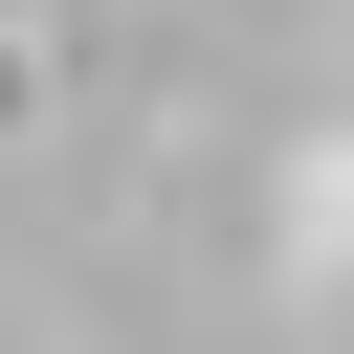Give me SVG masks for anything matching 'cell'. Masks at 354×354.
Returning <instances> with one entry per match:
<instances>
[{"label": "cell", "instance_id": "1", "mask_svg": "<svg viewBox=\"0 0 354 354\" xmlns=\"http://www.w3.org/2000/svg\"><path fill=\"white\" fill-rule=\"evenodd\" d=\"M0 111H22V66H0Z\"/></svg>", "mask_w": 354, "mask_h": 354}]
</instances>
